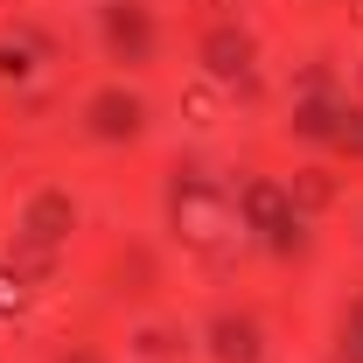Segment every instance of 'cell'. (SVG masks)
<instances>
[{
    "mask_svg": "<svg viewBox=\"0 0 363 363\" xmlns=\"http://www.w3.org/2000/svg\"><path fill=\"white\" fill-rule=\"evenodd\" d=\"M203 70H210V84H245L252 77V35L238 21H217L203 35Z\"/></svg>",
    "mask_w": 363,
    "mask_h": 363,
    "instance_id": "obj_1",
    "label": "cell"
},
{
    "mask_svg": "<svg viewBox=\"0 0 363 363\" xmlns=\"http://www.w3.org/2000/svg\"><path fill=\"white\" fill-rule=\"evenodd\" d=\"M77 230V203L63 196V189H35L28 203H21V238H35V245H63Z\"/></svg>",
    "mask_w": 363,
    "mask_h": 363,
    "instance_id": "obj_2",
    "label": "cell"
},
{
    "mask_svg": "<svg viewBox=\"0 0 363 363\" xmlns=\"http://www.w3.org/2000/svg\"><path fill=\"white\" fill-rule=\"evenodd\" d=\"M224 224H230V217H224V203H217L210 189H196V182H189V189L175 196V230L189 238V245H217Z\"/></svg>",
    "mask_w": 363,
    "mask_h": 363,
    "instance_id": "obj_3",
    "label": "cell"
},
{
    "mask_svg": "<svg viewBox=\"0 0 363 363\" xmlns=\"http://www.w3.org/2000/svg\"><path fill=\"white\" fill-rule=\"evenodd\" d=\"M245 224L266 230V238H286V230H294V196H286V182H245Z\"/></svg>",
    "mask_w": 363,
    "mask_h": 363,
    "instance_id": "obj_4",
    "label": "cell"
},
{
    "mask_svg": "<svg viewBox=\"0 0 363 363\" xmlns=\"http://www.w3.org/2000/svg\"><path fill=\"white\" fill-rule=\"evenodd\" d=\"M140 98L133 91H98V105H91V126H98V140H126V133H140Z\"/></svg>",
    "mask_w": 363,
    "mask_h": 363,
    "instance_id": "obj_5",
    "label": "cell"
},
{
    "mask_svg": "<svg viewBox=\"0 0 363 363\" xmlns=\"http://www.w3.org/2000/svg\"><path fill=\"white\" fill-rule=\"evenodd\" d=\"M210 357L217 363H259V328L245 315H224L217 328H210Z\"/></svg>",
    "mask_w": 363,
    "mask_h": 363,
    "instance_id": "obj_6",
    "label": "cell"
},
{
    "mask_svg": "<svg viewBox=\"0 0 363 363\" xmlns=\"http://www.w3.org/2000/svg\"><path fill=\"white\" fill-rule=\"evenodd\" d=\"M21 308H28V279H21L14 266H0V321H14Z\"/></svg>",
    "mask_w": 363,
    "mask_h": 363,
    "instance_id": "obj_7",
    "label": "cell"
},
{
    "mask_svg": "<svg viewBox=\"0 0 363 363\" xmlns=\"http://www.w3.org/2000/svg\"><path fill=\"white\" fill-rule=\"evenodd\" d=\"M182 112H189V119H196V126H210V119H217V91H210V84H196V91H182Z\"/></svg>",
    "mask_w": 363,
    "mask_h": 363,
    "instance_id": "obj_8",
    "label": "cell"
}]
</instances>
